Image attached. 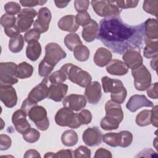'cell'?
<instances>
[{
    "instance_id": "6da1fadb",
    "label": "cell",
    "mask_w": 158,
    "mask_h": 158,
    "mask_svg": "<svg viewBox=\"0 0 158 158\" xmlns=\"http://www.w3.org/2000/svg\"><path fill=\"white\" fill-rule=\"evenodd\" d=\"M143 38V23L131 26L119 16H112L102 19L99 24L97 38L114 53L123 54L131 47L140 46Z\"/></svg>"
},
{
    "instance_id": "ee69618b",
    "label": "cell",
    "mask_w": 158,
    "mask_h": 158,
    "mask_svg": "<svg viewBox=\"0 0 158 158\" xmlns=\"http://www.w3.org/2000/svg\"><path fill=\"white\" fill-rule=\"evenodd\" d=\"M91 150L85 146H80L73 151V157L75 158H89L91 157Z\"/></svg>"
},
{
    "instance_id": "ba28073f",
    "label": "cell",
    "mask_w": 158,
    "mask_h": 158,
    "mask_svg": "<svg viewBox=\"0 0 158 158\" xmlns=\"http://www.w3.org/2000/svg\"><path fill=\"white\" fill-rule=\"evenodd\" d=\"M131 75L134 78L135 87L138 91H145L151 83V74L143 64L131 69Z\"/></svg>"
},
{
    "instance_id": "52a82bcc",
    "label": "cell",
    "mask_w": 158,
    "mask_h": 158,
    "mask_svg": "<svg viewBox=\"0 0 158 158\" xmlns=\"http://www.w3.org/2000/svg\"><path fill=\"white\" fill-rule=\"evenodd\" d=\"M38 15L37 12L33 8H25L21 10L17 15L15 29L19 33L29 30L34 23L33 19Z\"/></svg>"
},
{
    "instance_id": "8d00e7d4",
    "label": "cell",
    "mask_w": 158,
    "mask_h": 158,
    "mask_svg": "<svg viewBox=\"0 0 158 158\" xmlns=\"http://www.w3.org/2000/svg\"><path fill=\"white\" fill-rule=\"evenodd\" d=\"M143 10L156 17L157 16L158 1L157 0H145L143 4Z\"/></svg>"
},
{
    "instance_id": "5b68a950",
    "label": "cell",
    "mask_w": 158,
    "mask_h": 158,
    "mask_svg": "<svg viewBox=\"0 0 158 158\" xmlns=\"http://www.w3.org/2000/svg\"><path fill=\"white\" fill-rule=\"evenodd\" d=\"M55 122L60 127H68L70 128H77L81 125L78 118V113H74L70 109L64 107L56 114Z\"/></svg>"
},
{
    "instance_id": "94428289",
    "label": "cell",
    "mask_w": 158,
    "mask_h": 158,
    "mask_svg": "<svg viewBox=\"0 0 158 158\" xmlns=\"http://www.w3.org/2000/svg\"><path fill=\"white\" fill-rule=\"evenodd\" d=\"M54 152H48L46 153V154L44 156V157H54Z\"/></svg>"
},
{
    "instance_id": "b9f144b4",
    "label": "cell",
    "mask_w": 158,
    "mask_h": 158,
    "mask_svg": "<svg viewBox=\"0 0 158 158\" xmlns=\"http://www.w3.org/2000/svg\"><path fill=\"white\" fill-rule=\"evenodd\" d=\"M41 33L35 28H31L24 35V40L28 44L37 42L40 38Z\"/></svg>"
},
{
    "instance_id": "836d02e7",
    "label": "cell",
    "mask_w": 158,
    "mask_h": 158,
    "mask_svg": "<svg viewBox=\"0 0 158 158\" xmlns=\"http://www.w3.org/2000/svg\"><path fill=\"white\" fill-rule=\"evenodd\" d=\"M102 140L106 144L111 147H117L120 144V135L119 133H107L102 135Z\"/></svg>"
},
{
    "instance_id": "277c9868",
    "label": "cell",
    "mask_w": 158,
    "mask_h": 158,
    "mask_svg": "<svg viewBox=\"0 0 158 158\" xmlns=\"http://www.w3.org/2000/svg\"><path fill=\"white\" fill-rule=\"evenodd\" d=\"M60 69L65 72L67 79L81 87L86 88L91 82L92 77L88 72L71 63L64 64Z\"/></svg>"
},
{
    "instance_id": "603a6c76",
    "label": "cell",
    "mask_w": 158,
    "mask_h": 158,
    "mask_svg": "<svg viewBox=\"0 0 158 158\" xmlns=\"http://www.w3.org/2000/svg\"><path fill=\"white\" fill-rule=\"evenodd\" d=\"M106 70L110 75L122 76L128 73V68L124 62L118 59H112L106 65Z\"/></svg>"
},
{
    "instance_id": "91938a15",
    "label": "cell",
    "mask_w": 158,
    "mask_h": 158,
    "mask_svg": "<svg viewBox=\"0 0 158 158\" xmlns=\"http://www.w3.org/2000/svg\"><path fill=\"white\" fill-rule=\"evenodd\" d=\"M157 57H156L154 58H152V60L151 61V66L156 71L157 69Z\"/></svg>"
},
{
    "instance_id": "6f0895ef",
    "label": "cell",
    "mask_w": 158,
    "mask_h": 158,
    "mask_svg": "<svg viewBox=\"0 0 158 158\" xmlns=\"http://www.w3.org/2000/svg\"><path fill=\"white\" fill-rule=\"evenodd\" d=\"M23 157L25 158H28V157H41V156L40 154V153L38 152V151L35 150V149H28L27 150L24 156Z\"/></svg>"
},
{
    "instance_id": "8992f818",
    "label": "cell",
    "mask_w": 158,
    "mask_h": 158,
    "mask_svg": "<svg viewBox=\"0 0 158 158\" xmlns=\"http://www.w3.org/2000/svg\"><path fill=\"white\" fill-rule=\"evenodd\" d=\"M91 4L96 14L104 18L118 16L120 13L115 1H91Z\"/></svg>"
},
{
    "instance_id": "f6af8a7d",
    "label": "cell",
    "mask_w": 158,
    "mask_h": 158,
    "mask_svg": "<svg viewBox=\"0 0 158 158\" xmlns=\"http://www.w3.org/2000/svg\"><path fill=\"white\" fill-rule=\"evenodd\" d=\"M78 118L81 125H88L92 120V114L89 110L83 109L78 113Z\"/></svg>"
},
{
    "instance_id": "4dcf8cb0",
    "label": "cell",
    "mask_w": 158,
    "mask_h": 158,
    "mask_svg": "<svg viewBox=\"0 0 158 158\" xmlns=\"http://www.w3.org/2000/svg\"><path fill=\"white\" fill-rule=\"evenodd\" d=\"M24 45V38L20 33L11 38L9 41V49L13 53H17L21 51Z\"/></svg>"
},
{
    "instance_id": "681fc988",
    "label": "cell",
    "mask_w": 158,
    "mask_h": 158,
    "mask_svg": "<svg viewBox=\"0 0 158 158\" xmlns=\"http://www.w3.org/2000/svg\"><path fill=\"white\" fill-rule=\"evenodd\" d=\"M89 5V1L86 0H75L74 1V6L78 13L86 12Z\"/></svg>"
},
{
    "instance_id": "1f68e13d",
    "label": "cell",
    "mask_w": 158,
    "mask_h": 158,
    "mask_svg": "<svg viewBox=\"0 0 158 158\" xmlns=\"http://www.w3.org/2000/svg\"><path fill=\"white\" fill-rule=\"evenodd\" d=\"M64 42L65 46L70 51H73L76 46L83 44L79 36L75 33H72L67 35L64 38Z\"/></svg>"
},
{
    "instance_id": "30bf717a",
    "label": "cell",
    "mask_w": 158,
    "mask_h": 158,
    "mask_svg": "<svg viewBox=\"0 0 158 158\" xmlns=\"http://www.w3.org/2000/svg\"><path fill=\"white\" fill-rule=\"evenodd\" d=\"M124 63L128 69H134L143 65V60L141 55L140 47L138 46H133L128 49L122 56Z\"/></svg>"
},
{
    "instance_id": "ab89813d",
    "label": "cell",
    "mask_w": 158,
    "mask_h": 158,
    "mask_svg": "<svg viewBox=\"0 0 158 158\" xmlns=\"http://www.w3.org/2000/svg\"><path fill=\"white\" fill-rule=\"evenodd\" d=\"M120 135V144L119 146L122 148H127L129 146L133 141L132 133L127 130L121 131L119 132Z\"/></svg>"
},
{
    "instance_id": "680465c9",
    "label": "cell",
    "mask_w": 158,
    "mask_h": 158,
    "mask_svg": "<svg viewBox=\"0 0 158 158\" xmlns=\"http://www.w3.org/2000/svg\"><path fill=\"white\" fill-rule=\"evenodd\" d=\"M70 2V1H67V2H65V1H54V3L56 4V6L59 7V8H64V7H65Z\"/></svg>"
},
{
    "instance_id": "c3c4849f",
    "label": "cell",
    "mask_w": 158,
    "mask_h": 158,
    "mask_svg": "<svg viewBox=\"0 0 158 158\" xmlns=\"http://www.w3.org/2000/svg\"><path fill=\"white\" fill-rule=\"evenodd\" d=\"M115 3L117 6L121 9H128V8H134L137 6L139 3V1H115Z\"/></svg>"
},
{
    "instance_id": "5bb4252c",
    "label": "cell",
    "mask_w": 158,
    "mask_h": 158,
    "mask_svg": "<svg viewBox=\"0 0 158 158\" xmlns=\"http://www.w3.org/2000/svg\"><path fill=\"white\" fill-rule=\"evenodd\" d=\"M86 99L85 96L81 94H71L64 98L62 105L73 111L78 112L83 109L86 105Z\"/></svg>"
},
{
    "instance_id": "7dc6e473",
    "label": "cell",
    "mask_w": 158,
    "mask_h": 158,
    "mask_svg": "<svg viewBox=\"0 0 158 158\" xmlns=\"http://www.w3.org/2000/svg\"><path fill=\"white\" fill-rule=\"evenodd\" d=\"M127 91L125 88H124L122 91L117 93H111L110 98L111 100L117 104H122L127 97Z\"/></svg>"
},
{
    "instance_id": "e575fe53",
    "label": "cell",
    "mask_w": 158,
    "mask_h": 158,
    "mask_svg": "<svg viewBox=\"0 0 158 158\" xmlns=\"http://www.w3.org/2000/svg\"><path fill=\"white\" fill-rule=\"evenodd\" d=\"M136 123L139 127H145L151 124V110L141 111L136 117Z\"/></svg>"
},
{
    "instance_id": "2e32d148",
    "label": "cell",
    "mask_w": 158,
    "mask_h": 158,
    "mask_svg": "<svg viewBox=\"0 0 158 158\" xmlns=\"http://www.w3.org/2000/svg\"><path fill=\"white\" fill-rule=\"evenodd\" d=\"M102 135L99 128L96 127L86 128L83 135L82 139L88 146H94L100 144L102 141Z\"/></svg>"
},
{
    "instance_id": "e0dca14e",
    "label": "cell",
    "mask_w": 158,
    "mask_h": 158,
    "mask_svg": "<svg viewBox=\"0 0 158 158\" xmlns=\"http://www.w3.org/2000/svg\"><path fill=\"white\" fill-rule=\"evenodd\" d=\"M154 104L149 100L144 95L135 94L131 96L128 101L126 107L131 112H136L138 109L143 107H153Z\"/></svg>"
},
{
    "instance_id": "d4e9b609",
    "label": "cell",
    "mask_w": 158,
    "mask_h": 158,
    "mask_svg": "<svg viewBox=\"0 0 158 158\" xmlns=\"http://www.w3.org/2000/svg\"><path fill=\"white\" fill-rule=\"evenodd\" d=\"M99 25L94 20L91 19L90 22L83 27L82 38L86 42H92L98 37Z\"/></svg>"
},
{
    "instance_id": "f5cc1de1",
    "label": "cell",
    "mask_w": 158,
    "mask_h": 158,
    "mask_svg": "<svg viewBox=\"0 0 158 158\" xmlns=\"http://www.w3.org/2000/svg\"><path fill=\"white\" fill-rule=\"evenodd\" d=\"M20 4L23 7H28L29 8L36 6H42L45 4L47 1H39V0H20Z\"/></svg>"
},
{
    "instance_id": "f35d334b",
    "label": "cell",
    "mask_w": 158,
    "mask_h": 158,
    "mask_svg": "<svg viewBox=\"0 0 158 158\" xmlns=\"http://www.w3.org/2000/svg\"><path fill=\"white\" fill-rule=\"evenodd\" d=\"M16 20L17 17H15V15L4 14L1 17L0 22L4 29H9L15 27Z\"/></svg>"
},
{
    "instance_id": "9f6ffc18",
    "label": "cell",
    "mask_w": 158,
    "mask_h": 158,
    "mask_svg": "<svg viewBox=\"0 0 158 158\" xmlns=\"http://www.w3.org/2000/svg\"><path fill=\"white\" fill-rule=\"evenodd\" d=\"M157 106H153L151 110V124L155 127H157Z\"/></svg>"
},
{
    "instance_id": "60d3db41",
    "label": "cell",
    "mask_w": 158,
    "mask_h": 158,
    "mask_svg": "<svg viewBox=\"0 0 158 158\" xmlns=\"http://www.w3.org/2000/svg\"><path fill=\"white\" fill-rule=\"evenodd\" d=\"M23 139L29 143H34L38 141L40 137V133L35 128H31L28 131L22 135Z\"/></svg>"
},
{
    "instance_id": "d6a6232c",
    "label": "cell",
    "mask_w": 158,
    "mask_h": 158,
    "mask_svg": "<svg viewBox=\"0 0 158 158\" xmlns=\"http://www.w3.org/2000/svg\"><path fill=\"white\" fill-rule=\"evenodd\" d=\"M73 51L74 57L78 61L85 62L89 59L90 52L86 46L78 45L75 48Z\"/></svg>"
},
{
    "instance_id": "816d5d0a",
    "label": "cell",
    "mask_w": 158,
    "mask_h": 158,
    "mask_svg": "<svg viewBox=\"0 0 158 158\" xmlns=\"http://www.w3.org/2000/svg\"><path fill=\"white\" fill-rule=\"evenodd\" d=\"M158 83L157 82H156L152 84H150V85L147 88L146 92L148 97L152 99H157L158 98Z\"/></svg>"
},
{
    "instance_id": "9c48e42d",
    "label": "cell",
    "mask_w": 158,
    "mask_h": 158,
    "mask_svg": "<svg viewBox=\"0 0 158 158\" xmlns=\"http://www.w3.org/2000/svg\"><path fill=\"white\" fill-rule=\"evenodd\" d=\"M17 65L13 62L0 63V85H12L18 82L15 76Z\"/></svg>"
},
{
    "instance_id": "11a10c76",
    "label": "cell",
    "mask_w": 158,
    "mask_h": 158,
    "mask_svg": "<svg viewBox=\"0 0 158 158\" xmlns=\"http://www.w3.org/2000/svg\"><path fill=\"white\" fill-rule=\"evenodd\" d=\"M95 158H100V157H106V158H112V155L110 151L109 150H107L104 148H101L96 150L94 156Z\"/></svg>"
},
{
    "instance_id": "d6986e66",
    "label": "cell",
    "mask_w": 158,
    "mask_h": 158,
    "mask_svg": "<svg viewBox=\"0 0 158 158\" xmlns=\"http://www.w3.org/2000/svg\"><path fill=\"white\" fill-rule=\"evenodd\" d=\"M68 91V85L62 83L50 84L48 98L56 102H60L64 99Z\"/></svg>"
},
{
    "instance_id": "44dd1931",
    "label": "cell",
    "mask_w": 158,
    "mask_h": 158,
    "mask_svg": "<svg viewBox=\"0 0 158 158\" xmlns=\"http://www.w3.org/2000/svg\"><path fill=\"white\" fill-rule=\"evenodd\" d=\"M101 82L104 92L106 93H117L125 88L121 80L111 78L107 76L101 78Z\"/></svg>"
},
{
    "instance_id": "f1b7e54d",
    "label": "cell",
    "mask_w": 158,
    "mask_h": 158,
    "mask_svg": "<svg viewBox=\"0 0 158 158\" xmlns=\"http://www.w3.org/2000/svg\"><path fill=\"white\" fill-rule=\"evenodd\" d=\"M33 72V67L27 62H22L17 65L15 76L17 78L24 79L30 77Z\"/></svg>"
},
{
    "instance_id": "f907efd6",
    "label": "cell",
    "mask_w": 158,
    "mask_h": 158,
    "mask_svg": "<svg viewBox=\"0 0 158 158\" xmlns=\"http://www.w3.org/2000/svg\"><path fill=\"white\" fill-rule=\"evenodd\" d=\"M11 138L7 135H0V149L1 151L7 150L11 146Z\"/></svg>"
},
{
    "instance_id": "ac0fdd59",
    "label": "cell",
    "mask_w": 158,
    "mask_h": 158,
    "mask_svg": "<svg viewBox=\"0 0 158 158\" xmlns=\"http://www.w3.org/2000/svg\"><path fill=\"white\" fill-rule=\"evenodd\" d=\"M85 96L89 103L97 104L102 97L101 84L97 81L91 82L86 87Z\"/></svg>"
},
{
    "instance_id": "7a4b0ae2",
    "label": "cell",
    "mask_w": 158,
    "mask_h": 158,
    "mask_svg": "<svg viewBox=\"0 0 158 158\" xmlns=\"http://www.w3.org/2000/svg\"><path fill=\"white\" fill-rule=\"evenodd\" d=\"M66 56V52L57 43L47 44L45 46V56L38 65L39 75L43 77H48L56 65Z\"/></svg>"
},
{
    "instance_id": "7bdbcfd3",
    "label": "cell",
    "mask_w": 158,
    "mask_h": 158,
    "mask_svg": "<svg viewBox=\"0 0 158 158\" xmlns=\"http://www.w3.org/2000/svg\"><path fill=\"white\" fill-rule=\"evenodd\" d=\"M4 9L6 12V14L14 15L20 13L21 11V7L20 5L17 2L10 1L4 5Z\"/></svg>"
},
{
    "instance_id": "db71d44e",
    "label": "cell",
    "mask_w": 158,
    "mask_h": 158,
    "mask_svg": "<svg viewBox=\"0 0 158 158\" xmlns=\"http://www.w3.org/2000/svg\"><path fill=\"white\" fill-rule=\"evenodd\" d=\"M73 152L71 149H62L54 153V157L72 158L73 157Z\"/></svg>"
},
{
    "instance_id": "484cf974",
    "label": "cell",
    "mask_w": 158,
    "mask_h": 158,
    "mask_svg": "<svg viewBox=\"0 0 158 158\" xmlns=\"http://www.w3.org/2000/svg\"><path fill=\"white\" fill-rule=\"evenodd\" d=\"M144 37L149 40L158 39L157 20L156 19H148L143 23Z\"/></svg>"
},
{
    "instance_id": "4fadbf2b",
    "label": "cell",
    "mask_w": 158,
    "mask_h": 158,
    "mask_svg": "<svg viewBox=\"0 0 158 158\" xmlns=\"http://www.w3.org/2000/svg\"><path fill=\"white\" fill-rule=\"evenodd\" d=\"M0 100L7 107L12 108L16 106L17 95L12 85H0Z\"/></svg>"
},
{
    "instance_id": "cb8c5ba5",
    "label": "cell",
    "mask_w": 158,
    "mask_h": 158,
    "mask_svg": "<svg viewBox=\"0 0 158 158\" xmlns=\"http://www.w3.org/2000/svg\"><path fill=\"white\" fill-rule=\"evenodd\" d=\"M112 53L109 49L103 47H100L96 50L94 55L93 60L97 66L103 67L109 64L112 60Z\"/></svg>"
},
{
    "instance_id": "83f0119b",
    "label": "cell",
    "mask_w": 158,
    "mask_h": 158,
    "mask_svg": "<svg viewBox=\"0 0 158 158\" xmlns=\"http://www.w3.org/2000/svg\"><path fill=\"white\" fill-rule=\"evenodd\" d=\"M41 54V44L37 41L30 43L26 48V56L31 61H36L38 59Z\"/></svg>"
},
{
    "instance_id": "3957f363",
    "label": "cell",
    "mask_w": 158,
    "mask_h": 158,
    "mask_svg": "<svg viewBox=\"0 0 158 158\" xmlns=\"http://www.w3.org/2000/svg\"><path fill=\"white\" fill-rule=\"evenodd\" d=\"M20 109L26 113L29 118L35 124L37 128L41 131L48 130L49 127V120L44 107L38 106L26 98L23 101Z\"/></svg>"
},
{
    "instance_id": "7402d4cb",
    "label": "cell",
    "mask_w": 158,
    "mask_h": 158,
    "mask_svg": "<svg viewBox=\"0 0 158 158\" xmlns=\"http://www.w3.org/2000/svg\"><path fill=\"white\" fill-rule=\"evenodd\" d=\"M58 27L63 31L75 33L77 31L79 25L73 15H67L62 17L57 22Z\"/></svg>"
},
{
    "instance_id": "8fae6325",
    "label": "cell",
    "mask_w": 158,
    "mask_h": 158,
    "mask_svg": "<svg viewBox=\"0 0 158 158\" xmlns=\"http://www.w3.org/2000/svg\"><path fill=\"white\" fill-rule=\"evenodd\" d=\"M49 85L48 77H44L40 83L38 84L30 91L27 98L31 102L37 104L38 102L48 98Z\"/></svg>"
},
{
    "instance_id": "74e56055",
    "label": "cell",
    "mask_w": 158,
    "mask_h": 158,
    "mask_svg": "<svg viewBox=\"0 0 158 158\" xmlns=\"http://www.w3.org/2000/svg\"><path fill=\"white\" fill-rule=\"evenodd\" d=\"M119 122L107 116L103 117L100 123V127L104 130H116L119 127Z\"/></svg>"
},
{
    "instance_id": "d590c367",
    "label": "cell",
    "mask_w": 158,
    "mask_h": 158,
    "mask_svg": "<svg viewBox=\"0 0 158 158\" xmlns=\"http://www.w3.org/2000/svg\"><path fill=\"white\" fill-rule=\"evenodd\" d=\"M48 81L50 84H57L64 82L67 79V75L65 72L60 69V70L55 71L48 77Z\"/></svg>"
},
{
    "instance_id": "f546056e",
    "label": "cell",
    "mask_w": 158,
    "mask_h": 158,
    "mask_svg": "<svg viewBox=\"0 0 158 158\" xmlns=\"http://www.w3.org/2000/svg\"><path fill=\"white\" fill-rule=\"evenodd\" d=\"M78 140V135L73 130H67L65 131L61 136V141L65 146H73L77 143Z\"/></svg>"
},
{
    "instance_id": "bcb514c9",
    "label": "cell",
    "mask_w": 158,
    "mask_h": 158,
    "mask_svg": "<svg viewBox=\"0 0 158 158\" xmlns=\"http://www.w3.org/2000/svg\"><path fill=\"white\" fill-rule=\"evenodd\" d=\"M75 17H76V21L78 25L83 27L88 25L91 20V17L87 11L81 12V13H78L75 16Z\"/></svg>"
},
{
    "instance_id": "7c38bea8",
    "label": "cell",
    "mask_w": 158,
    "mask_h": 158,
    "mask_svg": "<svg viewBox=\"0 0 158 158\" xmlns=\"http://www.w3.org/2000/svg\"><path fill=\"white\" fill-rule=\"evenodd\" d=\"M37 19L33 23V27L40 33L46 32L49 27L52 19V14L50 10L46 7H41L38 12Z\"/></svg>"
},
{
    "instance_id": "4316f807",
    "label": "cell",
    "mask_w": 158,
    "mask_h": 158,
    "mask_svg": "<svg viewBox=\"0 0 158 158\" xmlns=\"http://www.w3.org/2000/svg\"><path fill=\"white\" fill-rule=\"evenodd\" d=\"M146 46L143 50V55L146 58L152 59L157 57L158 41L157 40H149L146 37L143 38Z\"/></svg>"
},
{
    "instance_id": "9a60e30c",
    "label": "cell",
    "mask_w": 158,
    "mask_h": 158,
    "mask_svg": "<svg viewBox=\"0 0 158 158\" xmlns=\"http://www.w3.org/2000/svg\"><path fill=\"white\" fill-rule=\"evenodd\" d=\"M27 116L26 113L21 109L15 111L12 116V122L15 130L22 135L31 128L30 124L26 118Z\"/></svg>"
},
{
    "instance_id": "ffe728a7",
    "label": "cell",
    "mask_w": 158,
    "mask_h": 158,
    "mask_svg": "<svg viewBox=\"0 0 158 158\" xmlns=\"http://www.w3.org/2000/svg\"><path fill=\"white\" fill-rule=\"evenodd\" d=\"M106 116L120 123L123 118V112L121 106L113 101L109 100L105 104Z\"/></svg>"
}]
</instances>
